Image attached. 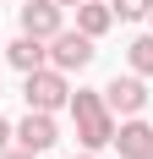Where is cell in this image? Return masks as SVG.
I'll return each mask as SVG.
<instances>
[{"mask_svg":"<svg viewBox=\"0 0 153 159\" xmlns=\"http://www.w3.org/2000/svg\"><path fill=\"white\" fill-rule=\"evenodd\" d=\"M66 110H71V121H76V143L82 148L98 154V148L115 143V126H120V121H115V110L104 104V88H98V93H93V88H76Z\"/></svg>","mask_w":153,"mask_h":159,"instance_id":"cell-1","label":"cell"},{"mask_svg":"<svg viewBox=\"0 0 153 159\" xmlns=\"http://www.w3.org/2000/svg\"><path fill=\"white\" fill-rule=\"evenodd\" d=\"M22 99L28 110H66L71 104V88H66V71L60 66H38V71H22Z\"/></svg>","mask_w":153,"mask_h":159,"instance_id":"cell-2","label":"cell"},{"mask_svg":"<svg viewBox=\"0 0 153 159\" xmlns=\"http://www.w3.org/2000/svg\"><path fill=\"white\" fill-rule=\"evenodd\" d=\"M93 55H98V49H93V39L82 28H60L55 39H49V66H60L66 77H71V71H88Z\"/></svg>","mask_w":153,"mask_h":159,"instance_id":"cell-3","label":"cell"},{"mask_svg":"<svg viewBox=\"0 0 153 159\" xmlns=\"http://www.w3.org/2000/svg\"><path fill=\"white\" fill-rule=\"evenodd\" d=\"M104 104L115 110V121H126V115H142V110H148V82H142L137 71H126V77L115 71V77L104 82Z\"/></svg>","mask_w":153,"mask_h":159,"instance_id":"cell-4","label":"cell"},{"mask_svg":"<svg viewBox=\"0 0 153 159\" xmlns=\"http://www.w3.org/2000/svg\"><path fill=\"white\" fill-rule=\"evenodd\" d=\"M55 143H60V126H55L49 110H28L22 121H16V148H28V154H49Z\"/></svg>","mask_w":153,"mask_h":159,"instance_id":"cell-5","label":"cell"},{"mask_svg":"<svg viewBox=\"0 0 153 159\" xmlns=\"http://www.w3.org/2000/svg\"><path fill=\"white\" fill-rule=\"evenodd\" d=\"M60 28H66V6H55V0H22V33L49 44Z\"/></svg>","mask_w":153,"mask_h":159,"instance_id":"cell-6","label":"cell"},{"mask_svg":"<svg viewBox=\"0 0 153 159\" xmlns=\"http://www.w3.org/2000/svg\"><path fill=\"white\" fill-rule=\"evenodd\" d=\"M109 148H120V159H142V154H153V126L142 121V115H126L120 126H115V143Z\"/></svg>","mask_w":153,"mask_h":159,"instance_id":"cell-7","label":"cell"},{"mask_svg":"<svg viewBox=\"0 0 153 159\" xmlns=\"http://www.w3.org/2000/svg\"><path fill=\"white\" fill-rule=\"evenodd\" d=\"M6 61H11L16 71H38V66H49V44H44V39H33V33H22V39L6 44Z\"/></svg>","mask_w":153,"mask_h":159,"instance_id":"cell-8","label":"cell"},{"mask_svg":"<svg viewBox=\"0 0 153 159\" xmlns=\"http://www.w3.org/2000/svg\"><path fill=\"white\" fill-rule=\"evenodd\" d=\"M76 28L88 33V39H104L115 28V6L109 0H76Z\"/></svg>","mask_w":153,"mask_h":159,"instance_id":"cell-9","label":"cell"},{"mask_svg":"<svg viewBox=\"0 0 153 159\" xmlns=\"http://www.w3.org/2000/svg\"><path fill=\"white\" fill-rule=\"evenodd\" d=\"M126 61H131V71H137V77H153V33H142V39H131V44H126Z\"/></svg>","mask_w":153,"mask_h":159,"instance_id":"cell-10","label":"cell"},{"mask_svg":"<svg viewBox=\"0 0 153 159\" xmlns=\"http://www.w3.org/2000/svg\"><path fill=\"white\" fill-rule=\"evenodd\" d=\"M109 6H115L120 22H142V16H153V0H109Z\"/></svg>","mask_w":153,"mask_h":159,"instance_id":"cell-11","label":"cell"},{"mask_svg":"<svg viewBox=\"0 0 153 159\" xmlns=\"http://www.w3.org/2000/svg\"><path fill=\"white\" fill-rule=\"evenodd\" d=\"M11 137H16V126H11V121H6V115H0V154L11 148Z\"/></svg>","mask_w":153,"mask_h":159,"instance_id":"cell-12","label":"cell"},{"mask_svg":"<svg viewBox=\"0 0 153 159\" xmlns=\"http://www.w3.org/2000/svg\"><path fill=\"white\" fill-rule=\"evenodd\" d=\"M0 159H38V154H28V148H6Z\"/></svg>","mask_w":153,"mask_h":159,"instance_id":"cell-13","label":"cell"},{"mask_svg":"<svg viewBox=\"0 0 153 159\" xmlns=\"http://www.w3.org/2000/svg\"><path fill=\"white\" fill-rule=\"evenodd\" d=\"M71 159H98V154H93V148H82V154H71Z\"/></svg>","mask_w":153,"mask_h":159,"instance_id":"cell-14","label":"cell"},{"mask_svg":"<svg viewBox=\"0 0 153 159\" xmlns=\"http://www.w3.org/2000/svg\"><path fill=\"white\" fill-rule=\"evenodd\" d=\"M55 6H76V0H55Z\"/></svg>","mask_w":153,"mask_h":159,"instance_id":"cell-15","label":"cell"},{"mask_svg":"<svg viewBox=\"0 0 153 159\" xmlns=\"http://www.w3.org/2000/svg\"><path fill=\"white\" fill-rule=\"evenodd\" d=\"M142 159H153V154H142Z\"/></svg>","mask_w":153,"mask_h":159,"instance_id":"cell-16","label":"cell"},{"mask_svg":"<svg viewBox=\"0 0 153 159\" xmlns=\"http://www.w3.org/2000/svg\"><path fill=\"white\" fill-rule=\"evenodd\" d=\"M0 49H6V44H0Z\"/></svg>","mask_w":153,"mask_h":159,"instance_id":"cell-17","label":"cell"}]
</instances>
